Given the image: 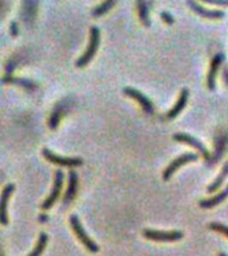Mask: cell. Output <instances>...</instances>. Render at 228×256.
I'll use <instances>...</instances> for the list:
<instances>
[{
    "label": "cell",
    "mask_w": 228,
    "mask_h": 256,
    "mask_svg": "<svg viewBox=\"0 0 228 256\" xmlns=\"http://www.w3.org/2000/svg\"><path fill=\"white\" fill-rule=\"evenodd\" d=\"M100 44V31L98 27H91L90 30V43H88L87 50L84 51V54L80 56L78 62H76V66L78 67H86L95 56L98 48H99Z\"/></svg>",
    "instance_id": "cell-1"
},
{
    "label": "cell",
    "mask_w": 228,
    "mask_h": 256,
    "mask_svg": "<svg viewBox=\"0 0 228 256\" xmlns=\"http://www.w3.org/2000/svg\"><path fill=\"white\" fill-rule=\"evenodd\" d=\"M70 224H71V228L72 231L75 232L76 238L82 242V244H83L84 247L87 248L88 251L92 252V254H95V252L99 251V246L94 242V240L88 236V234L86 231H84L83 226H82V223H80V220L78 216L72 215L71 218H70Z\"/></svg>",
    "instance_id": "cell-2"
},
{
    "label": "cell",
    "mask_w": 228,
    "mask_h": 256,
    "mask_svg": "<svg viewBox=\"0 0 228 256\" xmlns=\"http://www.w3.org/2000/svg\"><path fill=\"white\" fill-rule=\"evenodd\" d=\"M198 160V155L194 154V152H187V154H183V155H180L179 158H176L175 160H172L171 163L168 164L167 168L164 170L163 172V180L164 182H167L172 178V175L175 174L180 167H183L184 164L187 163H192V162H196Z\"/></svg>",
    "instance_id": "cell-3"
},
{
    "label": "cell",
    "mask_w": 228,
    "mask_h": 256,
    "mask_svg": "<svg viewBox=\"0 0 228 256\" xmlns=\"http://www.w3.org/2000/svg\"><path fill=\"white\" fill-rule=\"evenodd\" d=\"M143 235L146 239L154 240V242H176L184 236L182 231H158V230H144Z\"/></svg>",
    "instance_id": "cell-4"
},
{
    "label": "cell",
    "mask_w": 228,
    "mask_h": 256,
    "mask_svg": "<svg viewBox=\"0 0 228 256\" xmlns=\"http://www.w3.org/2000/svg\"><path fill=\"white\" fill-rule=\"evenodd\" d=\"M174 140L180 142V143L188 144V146H191V147H194L195 150H198V152H199L200 155L203 156L207 162L210 160V158H211V154L208 152L206 146H204L199 139H196V138H194L192 135H188V134H184V132H178V134L174 135Z\"/></svg>",
    "instance_id": "cell-5"
},
{
    "label": "cell",
    "mask_w": 228,
    "mask_h": 256,
    "mask_svg": "<svg viewBox=\"0 0 228 256\" xmlns=\"http://www.w3.org/2000/svg\"><path fill=\"white\" fill-rule=\"evenodd\" d=\"M43 156L50 163L58 164V166H62V167H80L84 163L82 158H62V156L56 155V154L50 151L48 148L43 150Z\"/></svg>",
    "instance_id": "cell-6"
},
{
    "label": "cell",
    "mask_w": 228,
    "mask_h": 256,
    "mask_svg": "<svg viewBox=\"0 0 228 256\" xmlns=\"http://www.w3.org/2000/svg\"><path fill=\"white\" fill-rule=\"evenodd\" d=\"M123 92H124V95H127L128 98L136 100V102L140 104V107L143 108V111L146 112V114H150V115L154 114V111H155L154 103H152L151 100L148 99L147 96L144 95V94H142V92L138 91V90H135V88H132V87H126L123 90Z\"/></svg>",
    "instance_id": "cell-7"
},
{
    "label": "cell",
    "mask_w": 228,
    "mask_h": 256,
    "mask_svg": "<svg viewBox=\"0 0 228 256\" xmlns=\"http://www.w3.org/2000/svg\"><path fill=\"white\" fill-rule=\"evenodd\" d=\"M63 182H64V174L62 171H56L55 172V179H54V187H52V191L50 194L47 199L44 200L40 207L43 210H50V208L54 206V203L56 202V199L59 198L60 191H62V187H63Z\"/></svg>",
    "instance_id": "cell-8"
},
{
    "label": "cell",
    "mask_w": 228,
    "mask_h": 256,
    "mask_svg": "<svg viewBox=\"0 0 228 256\" xmlns=\"http://www.w3.org/2000/svg\"><path fill=\"white\" fill-rule=\"evenodd\" d=\"M188 7L191 8L192 11L195 12L196 15L202 16L204 19H222L224 18V12L219 11V10H208V8L203 7L202 4H199L196 0H187Z\"/></svg>",
    "instance_id": "cell-9"
},
{
    "label": "cell",
    "mask_w": 228,
    "mask_h": 256,
    "mask_svg": "<svg viewBox=\"0 0 228 256\" xmlns=\"http://www.w3.org/2000/svg\"><path fill=\"white\" fill-rule=\"evenodd\" d=\"M14 190H15V186H14V184H7V186L3 188L2 195H0V224H3V226H7L8 224V200L11 198Z\"/></svg>",
    "instance_id": "cell-10"
},
{
    "label": "cell",
    "mask_w": 228,
    "mask_h": 256,
    "mask_svg": "<svg viewBox=\"0 0 228 256\" xmlns=\"http://www.w3.org/2000/svg\"><path fill=\"white\" fill-rule=\"evenodd\" d=\"M224 56L222 54H218V55L214 56V59L211 62V66H210V70H208L207 75V87L210 91H214L216 86V75L219 72L220 64L223 62Z\"/></svg>",
    "instance_id": "cell-11"
},
{
    "label": "cell",
    "mask_w": 228,
    "mask_h": 256,
    "mask_svg": "<svg viewBox=\"0 0 228 256\" xmlns=\"http://www.w3.org/2000/svg\"><path fill=\"white\" fill-rule=\"evenodd\" d=\"M188 96H190V91H188L187 88H183V90L180 91V95H179V99H178V102L174 104V107H172L171 110L167 112V115H166V118H167L168 120L175 119L176 116L179 115L180 112L183 111L184 107L187 106Z\"/></svg>",
    "instance_id": "cell-12"
},
{
    "label": "cell",
    "mask_w": 228,
    "mask_h": 256,
    "mask_svg": "<svg viewBox=\"0 0 228 256\" xmlns=\"http://www.w3.org/2000/svg\"><path fill=\"white\" fill-rule=\"evenodd\" d=\"M228 198V186L224 188L223 191H219L218 194L210 198V199H203L199 202V206L202 208H214L216 207L218 204L223 203L224 200Z\"/></svg>",
    "instance_id": "cell-13"
},
{
    "label": "cell",
    "mask_w": 228,
    "mask_h": 256,
    "mask_svg": "<svg viewBox=\"0 0 228 256\" xmlns=\"http://www.w3.org/2000/svg\"><path fill=\"white\" fill-rule=\"evenodd\" d=\"M227 176H228V162L227 163H224L223 168L220 170L219 175L216 176V179L207 187L208 194H214V192L219 191V188L222 187V184L224 183V180L227 179Z\"/></svg>",
    "instance_id": "cell-14"
},
{
    "label": "cell",
    "mask_w": 228,
    "mask_h": 256,
    "mask_svg": "<svg viewBox=\"0 0 228 256\" xmlns=\"http://www.w3.org/2000/svg\"><path fill=\"white\" fill-rule=\"evenodd\" d=\"M76 190H78V175H76L75 171H70V182H68L67 191L64 194V203H70L75 198Z\"/></svg>",
    "instance_id": "cell-15"
},
{
    "label": "cell",
    "mask_w": 228,
    "mask_h": 256,
    "mask_svg": "<svg viewBox=\"0 0 228 256\" xmlns=\"http://www.w3.org/2000/svg\"><path fill=\"white\" fill-rule=\"evenodd\" d=\"M136 7H138V14H139L140 22L146 27H150L151 26V19H150V8H148L147 0H138L136 2Z\"/></svg>",
    "instance_id": "cell-16"
},
{
    "label": "cell",
    "mask_w": 228,
    "mask_h": 256,
    "mask_svg": "<svg viewBox=\"0 0 228 256\" xmlns=\"http://www.w3.org/2000/svg\"><path fill=\"white\" fill-rule=\"evenodd\" d=\"M47 242H48V236L47 234H40L39 236V240H38V244H36V247L32 250V252L28 254V256H42L43 254L44 248L47 246Z\"/></svg>",
    "instance_id": "cell-17"
},
{
    "label": "cell",
    "mask_w": 228,
    "mask_h": 256,
    "mask_svg": "<svg viewBox=\"0 0 228 256\" xmlns=\"http://www.w3.org/2000/svg\"><path fill=\"white\" fill-rule=\"evenodd\" d=\"M116 0H104L103 3L100 4L99 7H96L94 11H92V16H95V18H99V16L104 15V14H107L110 10H111L114 6H115Z\"/></svg>",
    "instance_id": "cell-18"
},
{
    "label": "cell",
    "mask_w": 228,
    "mask_h": 256,
    "mask_svg": "<svg viewBox=\"0 0 228 256\" xmlns=\"http://www.w3.org/2000/svg\"><path fill=\"white\" fill-rule=\"evenodd\" d=\"M62 115H63V107H62L60 104H58L55 107V110H54V112L51 114V119H50V127H51V130H56Z\"/></svg>",
    "instance_id": "cell-19"
},
{
    "label": "cell",
    "mask_w": 228,
    "mask_h": 256,
    "mask_svg": "<svg viewBox=\"0 0 228 256\" xmlns=\"http://www.w3.org/2000/svg\"><path fill=\"white\" fill-rule=\"evenodd\" d=\"M208 228L211 230V231L219 232L222 235H224L228 239V226L223 223H218V222H212V223L208 224Z\"/></svg>",
    "instance_id": "cell-20"
},
{
    "label": "cell",
    "mask_w": 228,
    "mask_h": 256,
    "mask_svg": "<svg viewBox=\"0 0 228 256\" xmlns=\"http://www.w3.org/2000/svg\"><path fill=\"white\" fill-rule=\"evenodd\" d=\"M4 83H16V84H22L23 87H27V88H34V83L31 82H28V80H20V79H3Z\"/></svg>",
    "instance_id": "cell-21"
},
{
    "label": "cell",
    "mask_w": 228,
    "mask_h": 256,
    "mask_svg": "<svg viewBox=\"0 0 228 256\" xmlns=\"http://www.w3.org/2000/svg\"><path fill=\"white\" fill-rule=\"evenodd\" d=\"M200 2L212 4V6H219V7H228V0H200Z\"/></svg>",
    "instance_id": "cell-22"
},
{
    "label": "cell",
    "mask_w": 228,
    "mask_h": 256,
    "mask_svg": "<svg viewBox=\"0 0 228 256\" xmlns=\"http://www.w3.org/2000/svg\"><path fill=\"white\" fill-rule=\"evenodd\" d=\"M160 18H162V20H163L164 23H167V24H174V22H175L174 16L167 11L162 12V14H160Z\"/></svg>",
    "instance_id": "cell-23"
},
{
    "label": "cell",
    "mask_w": 228,
    "mask_h": 256,
    "mask_svg": "<svg viewBox=\"0 0 228 256\" xmlns=\"http://www.w3.org/2000/svg\"><path fill=\"white\" fill-rule=\"evenodd\" d=\"M11 32H12V35L14 36H16L18 35V26H16V23H12L11 24Z\"/></svg>",
    "instance_id": "cell-24"
},
{
    "label": "cell",
    "mask_w": 228,
    "mask_h": 256,
    "mask_svg": "<svg viewBox=\"0 0 228 256\" xmlns=\"http://www.w3.org/2000/svg\"><path fill=\"white\" fill-rule=\"evenodd\" d=\"M218 256H228L227 254H224V252H220V254H218Z\"/></svg>",
    "instance_id": "cell-25"
}]
</instances>
